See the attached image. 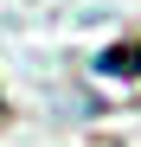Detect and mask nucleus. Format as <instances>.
Wrapping results in <instances>:
<instances>
[{"label":"nucleus","mask_w":141,"mask_h":147,"mask_svg":"<svg viewBox=\"0 0 141 147\" xmlns=\"http://www.w3.org/2000/svg\"><path fill=\"white\" fill-rule=\"evenodd\" d=\"M96 70H103V77H141V45H115V51H103Z\"/></svg>","instance_id":"obj_1"}]
</instances>
